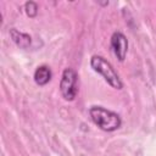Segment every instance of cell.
Returning <instances> with one entry per match:
<instances>
[{
    "instance_id": "6da1fadb",
    "label": "cell",
    "mask_w": 156,
    "mask_h": 156,
    "mask_svg": "<svg viewBox=\"0 0 156 156\" xmlns=\"http://www.w3.org/2000/svg\"><path fill=\"white\" fill-rule=\"evenodd\" d=\"M91 121L104 132H113L122 124L119 115L102 106H91L89 110Z\"/></svg>"
},
{
    "instance_id": "5b68a950",
    "label": "cell",
    "mask_w": 156,
    "mask_h": 156,
    "mask_svg": "<svg viewBox=\"0 0 156 156\" xmlns=\"http://www.w3.org/2000/svg\"><path fill=\"white\" fill-rule=\"evenodd\" d=\"M10 37H11V39L13 40V43H15L17 46L22 48V49L29 48V45H30V43H32V38H30L29 34L22 33V32H20V30L15 29V28L10 29Z\"/></svg>"
},
{
    "instance_id": "8992f818",
    "label": "cell",
    "mask_w": 156,
    "mask_h": 156,
    "mask_svg": "<svg viewBox=\"0 0 156 156\" xmlns=\"http://www.w3.org/2000/svg\"><path fill=\"white\" fill-rule=\"evenodd\" d=\"M51 76H52L51 74V69L48 66H45V65L39 66L34 72V82L38 85H45V84H48L50 82Z\"/></svg>"
},
{
    "instance_id": "7a4b0ae2",
    "label": "cell",
    "mask_w": 156,
    "mask_h": 156,
    "mask_svg": "<svg viewBox=\"0 0 156 156\" xmlns=\"http://www.w3.org/2000/svg\"><path fill=\"white\" fill-rule=\"evenodd\" d=\"M90 66L91 68L98 72L99 74L102 76V78L115 89H122L123 84L117 74V72L113 69V67L111 66V63L108 61H106L102 56H98L94 55L90 58Z\"/></svg>"
},
{
    "instance_id": "52a82bcc",
    "label": "cell",
    "mask_w": 156,
    "mask_h": 156,
    "mask_svg": "<svg viewBox=\"0 0 156 156\" xmlns=\"http://www.w3.org/2000/svg\"><path fill=\"white\" fill-rule=\"evenodd\" d=\"M24 12L28 17H35L38 13V5L34 1H27L24 4Z\"/></svg>"
},
{
    "instance_id": "277c9868",
    "label": "cell",
    "mask_w": 156,
    "mask_h": 156,
    "mask_svg": "<svg viewBox=\"0 0 156 156\" xmlns=\"http://www.w3.org/2000/svg\"><path fill=\"white\" fill-rule=\"evenodd\" d=\"M111 49L115 54V56L122 62L126 58L127 55V50H128V40L126 38V35L121 32H115L111 37Z\"/></svg>"
},
{
    "instance_id": "3957f363",
    "label": "cell",
    "mask_w": 156,
    "mask_h": 156,
    "mask_svg": "<svg viewBox=\"0 0 156 156\" xmlns=\"http://www.w3.org/2000/svg\"><path fill=\"white\" fill-rule=\"evenodd\" d=\"M77 79H78V76L74 69L66 68L62 72V77H61V82H60V91L65 100H67V101L74 100L77 91H78Z\"/></svg>"
}]
</instances>
